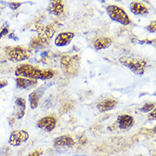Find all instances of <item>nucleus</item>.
<instances>
[{
	"mask_svg": "<svg viewBox=\"0 0 156 156\" xmlns=\"http://www.w3.org/2000/svg\"><path fill=\"white\" fill-rule=\"evenodd\" d=\"M56 125V119L53 116H46L44 118L40 119L37 123V126L40 129H43L44 131L50 132L55 127Z\"/></svg>",
	"mask_w": 156,
	"mask_h": 156,
	"instance_id": "nucleus-7",
	"label": "nucleus"
},
{
	"mask_svg": "<svg viewBox=\"0 0 156 156\" xmlns=\"http://www.w3.org/2000/svg\"><path fill=\"white\" fill-rule=\"evenodd\" d=\"M21 6V3H16V2H12V3H10L9 4V7L11 9L13 10H16L17 9L19 8Z\"/></svg>",
	"mask_w": 156,
	"mask_h": 156,
	"instance_id": "nucleus-22",
	"label": "nucleus"
},
{
	"mask_svg": "<svg viewBox=\"0 0 156 156\" xmlns=\"http://www.w3.org/2000/svg\"><path fill=\"white\" fill-rule=\"evenodd\" d=\"M73 108V102H67V103H65L63 106H62V113H67L68 112L70 109H72Z\"/></svg>",
	"mask_w": 156,
	"mask_h": 156,
	"instance_id": "nucleus-20",
	"label": "nucleus"
},
{
	"mask_svg": "<svg viewBox=\"0 0 156 156\" xmlns=\"http://www.w3.org/2000/svg\"><path fill=\"white\" fill-rule=\"evenodd\" d=\"M6 55L10 60L16 62H21L29 58L31 55V51L21 46L7 47Z\"/></svg>",
	"mask_w": 156,
	"mask_h": 156,
	"instance_id": "nucleus-5",
	"label": "nucleus"
},
{
	"mask_svg": "<svg viewBox=\"0 0 156 156\" xmlns=\"http://www.w3.org/2000/svg\"><path fill=\"white\" fill-rule=\"evenodd\" d=\"M16 75L18 77H22L29 80H50L54 76V71L51 69L41 70L39 68L31 66L29 64H23L18 66L16 69Z\"/></svg>",
	"mask_w": 156,
	"mask_h": 156,
	"instance_id": "nucleus-1",
	"label": "nucleus"
},
{
	"mask_svg": "<svg viewBox=\"0 0 156 156\" xmlns=\"http://www.w3.org/2000/svg\"><path fill=\"white\" fill-rule=\"evenodd\" d=\"M7 84H8V81L7 80H2V81H0V89L5 87Z\"/></svg>",
	"mask_w": 156,
	"mask_h": 156,
	"instance_id": "nucleus-24",
	"label": "nucleus"
},
{
	"mask_svg": "<svg viewBox=\"0 0 156 156\" xmlns=\"http://www.w3.org/2000/svg\"><path fill=\"white\" fill-rule=\"evenodd\" d=\"M130 8L131 12L136 16H145L148 13V8L141 2H132Z\"/></svg>",
	"mask_w": 156,
	"mask_h": 156,
	"instance_id": "nucleus-13",
	"label": "nucleus"
},
{
	"mask_svg": "<svg viewBox=\"0 0 156 156\" xmlns=\"http://www.w3.org/2000/svg\"><path fill=\"white\" fill-rule=\"evenodd\" d=\"M15 115L18 119H21L24 114H25V109H26V101L25 99L21 98V97H18L16 102H15Z\"/></svg>",
	"mask_w": 156,
	"mask_h": 156,
	"instance_id": "nucleus-14",
	"label": "nucleus"
},
{
	"mask_svg": "<svg viewBox=\"0 0 156 156\" xmlns=\"http://www.w3.org/2000/svg\"><path fill=\"white\" fill-rule=\"evenodd\" d=\"M75 144L74 140L71 136L68 135L61 136L59 137L55 138L54 141V146L56 148L60 147H72Z\"/></svg>",
	"mask_w": 156,
	"mask_h": 156,
	"instance_id": "nucleus-11",
	"label": "nucleus"
},
{
	"mask_svg": "<svg viewBox=\"0 0 156 156\" xmlns=\"http://www.w3.org/2000/svg\"><path fill=\"white\" fill-rule=\"evenodd\" d=\"M112 44V39L110 38H98L94 42V47L95 49L99 51L102 49H107Z\"/></svg>",
	"mask_w": 156,
	"mask_h": 156,
	"instance_id": "nucleus-17",
	"label": "nucleus"
},
{
	"mask_svg": "<svg viewBox=\"0 0 156 156\" xmlns=\"http://www.w3.org/2000/svg\"><path fill=\"white\" fill-rule=\"evenodd\" d=\"M147 29H148L150 33H155V30H156L155 21H152V22L150 23V25H148V27H147Z\"/></svg>",
	"mask_w": 156,
	"mask_h": 156,
	"instance_id": "nucleus-21",
	"label": "nucleus"
},
{
	"mask_svg": "<svg viewBox=\"0 0 156 156\" xmlns=\"http://www.w3.org/2000/svg\"><path fill=\"white\" fill-rule=\"evenodd\" d=\"M116 104H117V101H115L114 99H108V100H104L99 102L97 105V108L101 112H107V111L113 109Z\"/></svg>",
	"mask_w": 156,
	"mask_h": 156,
	"instance_id": "nucleus-16",
	"label": "nucleus"
},
{
	"mask_svg": "<svg viewBox=\"0 0 156 156\" xmlns=\"http://www.w3.org/2000/svg\"><path fill=\"white\" fill-rule=\"evenodd\" d=\"M149 118L151 119H155V108L154 110H152L151 114H149Z\"/></svg>",
	"mask_w": 156,
	"mask_h": 156,
	"instance_id": "nucleus-25",
	"label": "nucleus"
},
{
	"mask_svg": "<svg viewBox=\"0 0 156 156\" xmlns=\"http://www.w3.org/2000/svg\"><path fill=\"white\" fill-rule=\"evenodd\" d=\"M61 66L69 76H75L80 69V56L77 55H63L61 58Z\"/></svg>",
	"mask_w": 156,
	"mask_h": 156,
	"instance_id": "nucleus-2",
	"label": "nucleus"
},
{
	"mask_svg": "<svg viewBox=\"0 0 156 156\" xmlns=\"http://www.w3.org/2000/svg\"><path fill=\"white\" fill-rule=\"evenodd\" d=\"M74 37V34L71 32H66V33H61L57 35L55 39V44L56 46L63 47L68 45L73 38Z\"/></svg>",
	"mask_w": 156,
	"mask_h": 156,
	"instance_id": "nucleus-8",
	"label": "nucleus"
},
{
	"mask_svg": "<svg viewBox=\"0 0 156 156\" xmlns=\"http://www.w3.org/2000/svg\"><path fill=\"white\" fill-rule=\"evenodd\" d=\"M37 80H29L25 78H17L16 79V85L17 87L21 89H27L30 87H33L37 84Z\"/></svg>",
	"mask_w": 156,
	"mask_h": 156,
	"instance_id": "nucleus-18",
	"label": "nucleus"
},
{
	"mask_svg": "<svg viewBox=\"0 0 156 156\" xmlns=\"http://www.w3.org/2000/svg\"><path fill=\"white\" fill-rule=\"evenodd\" d=\"M43 154L42 149H38V150H35L34 152L30 153L28 156H40Z\"/></svg>",
	"mask_w": 156,
	"mask_h": 156,
	"instance_id": "nucleus-23",
	"label": "nucleus"
},
{
	"mask_svg": "<svg viewBox=\"0 0 156 156\" xmlns=\"http://www.w3.org/2000/svg\"><path fill=\"white\" fill-rule=\"evenodd\" d=\"M29 138V135L26 131H15L10 134L9 144L11 146L17 147L22 143H25Z\"/></svg>",
	"mask_w": 156,
	"mask_h": 156,
	"instance_id": "nucleus-6",
	"label": "nucleus"
},
{
	"mask_svg": "<svg viewBox=\"0 0 156 156\" xmlns=\"http://www.w3.org/2000/svg\"><path fill=\"white\" fill-rule=\"evenodd\" d=\"M119 62L124 66L127 67L129 69H131L134 73L138 74V75L144 74L145 72V68L148 65L146 60L126 57V56H123L121 58H119Z\"/></svg>",
	"mask_w": 156,
	"mask_h": 156,
	"instance_id": "nucleus-3",
	"label": "nucleus"
},
{
	"mask_svg": "<svg viewBox=\"0 0 156 156\" xmlns=\"http://www.w3.org/2000/svg\"><path fill=\"white\" fill-rule=\"evenodd\" d=\"M64 10V4L62 1L60 0H55V1H51L49 7H48V11L51 13V15L54 16H59Z\"/></svg>",
	"mask_w": 156,
	"mask_h": 156,
	"instance_id": "nucleus-12",
	"label": "nucleus"
},
{
	"mask_svg": "<svg viewBox=\"0 0 156 156\" xmlns=\"http://www.w3.org/2000/svg\"><path fill=\"white\" fill-rule=\"evenodd\" d=\"M107 13L111 20L119 22L124 26L130 24V18L125 10L116 5H108L107 9Z\"/></svg>",
	"mask_w": 156,
	"mask_h": 156,
	"instance_id": "nucleus-4",
	"label": "nucleus"
},
{
	"mask_svg": "<svg viewBox=\"0 0 156 156\" xmlns=\"http://www.w3.org/2000/svg\"><path fill=\"white\" fill-rule=\"evenodd\" d=\"M44 91V87L42 86L40 88H38V90H36L35 91L32 92L29 95V101H30V106H31V108L35 109L38 106L39 101H40V98L43 96Z\"/></svg>",
	"mask_w": 156,
	"mask_h": 156,
	"instance_id": "nucleus-10",
	"label": "nucleus"
},
{
	"mask_svg": "<svg viewBox=\"0 0 156 156\" xmlns=\"http://www.w3.org/2000/svg\"><path fill=\"white\" fill-rule=\"evenodd\" d=\"M117 124L120 129L128 130L134 125V119L128 114L119 115L117 119Z\"/></svg>",
	"mask_w": 156,
	"mask_h": 156,
	"instance_id": "nucleus-9",
	"label": "nucleus"
},
{
	"mask_svg": "<svg viewBox=\"0 0 156 156\" xmlns=\"http://www.w3.org/2000/svg\"><path fill=\"white\" fill-rule=\"evenodd\" d=\"M154 108H155V104L152 103V102H149V103H146L140 110L142 112H144V113H147V112H149V111H152Z\"/></svg>",
	"mask_w": 156,
	"mask_h": 156,
	"instance_id": "nucleus-19",
	"label": "nucleus"
},
{
	"mask_svg": "<svg viewBox=\"0 0 156 156\" xmlns=\"http://www.w3.org/2000/svg\"><path fill=\"white\" fill-rule=\"evenodd\" d=\"M49 37L47 36L45 34H41L39 36L34 38L32 42H31V46L34 49H39L41 47H44L45 44H48V40H49Z\"/></svg>",
	"mask_w": 156,
	"mask_h": 156,
	"instance_id": "nucleus-15",
	"label": "nucleus"
}]
</instances>
